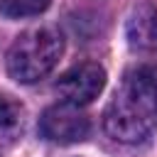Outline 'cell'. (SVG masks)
<instances>
[{"mask_svg":"<svg viewBox=\"0 0 157 157\" xmlns=\"http://www.w3.org/2000/svg\"><path fill=\"white\" fill-rule=\"evenodd\" d=\"M91 132V120L74 103H54L39 115V135L56 145H74L86 140Z\"/></svg>","mask_w":157,"mask_h":157,"instance_id":"cell-3","label":"cell"},{"mask_svg":"<svg viewBox=\"0 0 157 157\" xmlns=\"http://www.w3.org/2000/svg\"><path fill=\"white\" fill-rule=\"evenodd\" d=\"M52 5V0H0V12L5 17H34L44 12Z\"/></svg>","mask_w":157,"mask_h":157,"instance_id":"cell-7","label":"cell"},{"mask_svg":"<svg viewBox=\"0 0 157 157\" xmlns=\"http://www.w3.org/2000/svg\"><path fill=\"white\" fill-rule=\"evenodd\" d=\"M64 54V37L54 27H37L22 32L7 49V74L17 83H37L59 64Z\"/></svg>","mask_w":157,"mask_h":157,"instance_id":"cell-2","label":"cell"},{"mask_svg":"<svg viewBox=\"0 0 157 157\" xmlns=\"http://www.w3.org/2000/svg\"><path fill=\"white\" fill-rule=\"evenodd\" d=\"M157 125V76L150 66L130 69L115 88L105 113V132L123 145H137Z\"/></svg>","mask_w":157,"mask_h":157,"instance_id":"cell-1","label":"cell"},{"mask_svg":"<svg viewBox=\"0 0 157 157\" xmlns=\"http://www.w3.org/2000/svg\"><path fill=\"white\" fill-rule=\"evenodd\" d=\"M105 86V71L96 61H83L64 71L56 81V93L64 103L74 105H88L101 96Z\"/></svg>","mask_w":157,"mask_h":157,"instance_id":"cell-4","label":"cell"},{"mask_svg":"<svg viewBox=\"0 0 157 157\" xmlns=\"http://www.w3.org/2000/svg\"><path fill=\"white\" fill-rule=\"evenodd\" d=\"M25 132V108L12 96L0 93V147H12Z\"/></svg>","mask_w":157,"mask_h":157,"instance_id":"cell-6","label":"cell"},{"mask_svg":"<svg viewBox=\"0 0 157 157\" xmlns=\"http://www.w3.org/2000/svg\"><path fill=\"white\" fill-rule=\"evenodd\" d=\"M128 44L137 52H157V7L150 2L137 5L125 25Z\"/></svg>","mask_w":157,"mask_h":157,"instance_id":"cell-5","label":"cell"}]
</instances>
